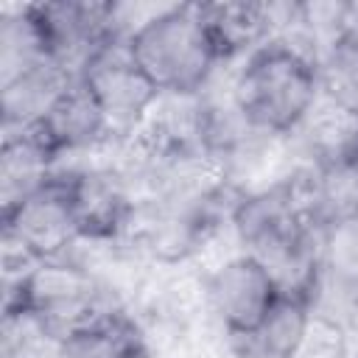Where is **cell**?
Here are the masks:
<instances>
[{
  "mask_svg": "<svg viewBox=\"0 0 358 358\" xmlns=\"http://www.w3.org/2000/svg\"><path fill=\"white\" fill-rule=\"evenodd\" d=\"M232 98L243 117L268 134H291L319 98L316 64L280 39L235 62Z\"/></svg>",
  "mask_w": 358,
  "mask_h": 358,
  "instance_id": "6da1fadb",
  "label": "cell"
},
{
  "mask_svg": "<svg viewBox=\"0 0 358 358\" xmlns=\"http://www.w3.org/2000/svg\"><path fill=\"white\" fill-rule=\"evenodd\" d=\"M129 50L159 92H201L221 64L199 3H168L129 39Z\"/></svg>",
  "mask_w": 358,
  "mask_h": 358,
  "instance_id": "7a4b0ae2",
  "label": "cell"
},
{
  "mask_svg": "<svg viewBox=\"0 0 358 358\" xmlns=\"http://www.w3.org/2000/svg\"><path fill=\"white\" fill-rule=\"evenodd\" d=\"M14 308H31L62 336L103 316L129 313L120 299L70 255L42 260Z\"/></svg>",
  "mask_w": 358,
  "mask_h": 358,
  "instance_id": "3957f363",
  "label": "cell"
},
{
  "mask_svg": "<svg viewBox=\"0 0 358 358\" xmlns=\"http://www.w3.org/2000/svg\"><path fill=\"white\" fill-rule=\"evenodd\" d=\"M78 78L98 101L109 134L117 143L134 134V129L140 126V120L159 95L151 78L137 67L129 42L123 39H106L87 59Z\"/></svg>",
  "mask_w": 358,
  "mask_h": 358,
  "instance_id": "277c9868",
  "label": "cell"
},
{
  "mask_svg": "<svg viewBox=\"0 0 358 358\" xmlns=\"http://www.w3.org/2000/svg\"><path fill=\"white\" fill-rule=\"evenodd\" d=\"M207 308L232 336L252 330L280 296L268 271L246 252L218 263L204 274Z\"/></svg>",
  "mask_w": 358,
  "mask_h": 358,
  "instance_id": "5b68a950",
  "label": "cell"
},
{
  "mask_svg": "<svg viewBox=\"0 0 358 358\" xmlns=\"http://www.w3.org/2000/svg\"><path fill=\"white\" fill-rule=\"evenodd\" d=\"M3 232L28 246L39 260L64 257L81 238L67 182L53 176V182L39 193L3 213Z\"/></svg>",
  "mask_w": 358,
  "mask_h": 358,
  "instance_id": "8992f818",
  "label": "cell"
},
{
  "mask_svg": "<svg viewBox=\"0 0 358 358\" xmlns=\"http://www.w3.org/2000/svg\"><path fill=\"white\" fill-rule=\"evenodd\" d=\"M78 81V76L64 67L59 59H48L17 78L0 84V115H3V137L34 131L45 123L50 109L62 101V95Z\"/></svg>",
  "mask_w": 358,
  "mask_h": 358,
  "instance_id": "52a82bcc",
  "label": "cell"
},
{
  "mask_svg": "<svg viewBox=\"0 0 358 358\" xmlns=\"http://www.w3.org/2000/svg\"><path fill=\"white\" fill-rule=\"evenodd\" d=\"M39 134L48 140V145L56 151L59 159L92 157L109 143H117L109 134V126L98 101L92 98V92L81 78L50 109V115L39 126Z\"/></svg>",
  "mask_w": 358,
  "mask_h": 358,
  "instance_id": "ba28073f",
  "label": "cell"
},
{
  "mask_svg": "<svg viewBox=\"0 0 358 358\" xmlns=\"http://www.w3.org/2000/svg\"><path fill=\"white\" fill-rule=\"evenodd\" d=\"M291 148L302 165H327L358 154V115L338 106L336 101L319 98L308 115L288 134Z\"/></svg>",
  "mask_w": 358,
  "mask_h": 358,
  "instance_id": "9c48e42d",
  "label": "cell"
},
{
  "mask_svg": "<svg viewBox=\"0 0 358 358\" xmlns=\"http://www.w3.org/2000/svg\"><path fill=\"white\" fill-rule=\"evenodd\" d=\"M56 165L59 157L39 134V129L6 134L0 143V210L8 213L50 185Z\"/></svg>",
  "mask_w": 358,
  "mask_h": 358,
  "instance_id": "30bf717a",
  "label": "cell"
},
{
  "mask_svg": "<svg viewBox=\"0 0 358 358\" xmlns=\"http://www.w3.org/2000/svg\"><path fill=\"white\" fill-rule=\"evenodd\" d=\"M221 62H241L274 36L271 3H199Z\"/></svg>",
  "mask_w": 358,
  "mask_h": 358,
  "instance_id": "8fae6325",
  "label": "cell"
},
{
  "mask_svg": "<svg viewBox=\"0 0 358 358\" xmlns=\"http://www.w3.org/2000/svg\"><path fill=\"white\" fill-rule=\"evenodd\" d=\"M308 316H310L308 299L280 294L252 330L232 336L235 358H294Z\"/></svg>",
  "mask_w": 358,
  "mask_h": 358,
  "instance_id": "7c38bea8",
  "label": "cell"
},
{
  "mask_svg": "<svg viewBox=\"0 0 358 358\" xmlns=\"http://www.w3.org/2000/svg\"><path fill=\"white\" fill-rule=\"evenodd\" d=\"M53 59L45 31L31 3L3 6L0 11V84Z\"/></svg>",
  "mask_w": 358,
  "mask_h": 358,
  "instance_id": "4fadbf2b",
  "label": "cell"
},
{
  "mask_svg": "<svg viewBox=\"0 0 358 358\" xmlns=\"http://www.w3.org/2000/svg\"><path fill=\"white\" fill-rule=\"evenodd\" d=\"M67 358H145V338L131 313H112L64 336Z\"/></svg>",
  "mask_w": 358,
  "mask_h": 358,
  "instance_id": "5bb4252c",
  "label": "cell"
},
{
  "mask_svg": "<svg viewBox=\"0 0 358 358\" xmlns=\"http://www.w3.org/2000/svg\"><path fill=\"white\" fill-rule=\"evenodd\" d=\"M316 78L324 98L358 115V3L350 8V28L322 50Z\"/></svg>",
  "mask_w": 358,
  "mask_h": 358,
  "instance_id": "9a60e30c",
  "label": "cell"
},
{
  "mask_svg": "<svg viewBox=\"0 0 358 358\" xmlns=\"http://www.w3.org/2000/svg\"><path fill=\"white\" fill-rule=\"evenodd\" d=\"M0 358H67L64 336L31 308L3 310Z\"/></svg>",
  "mask_w": 358,
  "mask_h": 358,
  "instance_id": "2e32d148",
  "label": "cell"
},
{
  "mask_svg": "<svg viewBox=\"0 0 358 358\" xmlns=\"http://www.w3.org/2000/svg\"><path fill=\"white\" fill-rule=\"evenodd\" d=\"M319 280L352 291L358 285V213L338 215L322 227Z\"/></svg>",
  "mask_w": 358,
  "mask_h": 358,
  "instance_id": "e0dca14e",
  "label": "cell"
},
{
  "mask_svg": "<svg viewBox=\"0 0 358 358\" xmlns=\"http://www.w3.org/2000/svg\"><path fill=\"white\" fill-rule=\"evenodd\" d=\"M294 358H358V347L347 324L327 313L310 310Z\"/></svg>",
  "mask_w": 358,
  "mask_h": 358,
  "instance_id": "ac0fdd59",
  "label": "cell"
},
{
  "mask_svg": "<svg viewBox=\"0 0 358 358\" xmlns=\"http://www.w3.org/2000/svg\"><path fill=\"white\" fill-rule=\"evenodd\" d=\"M344 324H347V330L352 333L355 347H358V285H355L352 294H350V308H347V319H344Z\"/></svg>",
  "mask_w": 358,
  "mask_h": 358,
  "instance_id": "d6986e66",
  "label": "cell"
}]
</instances>
